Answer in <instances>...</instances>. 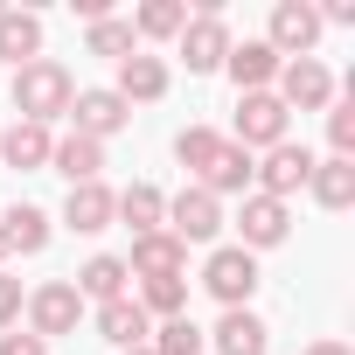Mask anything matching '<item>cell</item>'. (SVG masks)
<instances>
[{
	"label": "cell",
	"instance_id": "1",
	"mask_svg": "<svg viewBox=\"0 0 355 355\" xmlns=\"http://www.w3.org/2000/svg\"><path fill=\"white\" fill-rule=\"evenodd\" d=\"M8 98H15V112H21L28 125H49V119L70 112L77 84H70V70H63L56 56H35V63H21V70L8 77Z\"/></svg>",
	"mask_w": 355,
	"mask_h": 355
},
{
	"label": "cell",
	"instance_id": "2",
	"mask_svg": "<svg viewBox=\"0 0 355 355\" xmlns=\"http://www.w3.org/2000/svg\"><path fill=\"white\" fill-rule=\"evenodd\" d=\"M182 42V63H189V77H209V70H223V56H230V21H223V0H202V8L189 15V28L174 35Z\"/></svg>",
	"mask_w": 355,
	"mask_h": 355
},
{
	"label": "cell",
	"instance_id": "3",
	"mask_svg": "<svg viewBox=\"0 0 355 355\" xmlns=\"http://www.w3.org/2000/svg\"><path fill=\"white\" fill-rule=\"evenodd\" d=\"M21 313H28V334H35V341H56V334H77L84 300H77L70 279H42V286L21 300Z\"/></svg>",
	"mask_w": 355,
	"mask_h": 355
},
{
	"label": "cell",
	"instance_id": "4",
	"mask_svg": "<svg viewBox=\"0 0 355 355\" xmlns=\"http://www.w3.org/2000/svg\"><path fill=\"white\" fill-rule=\"evenodd\" d=\"M272 98L286 112H327L334 105V77H327L320 56H293V63H279V91Z\"/></svg>",
	"mask_w": 355,
	"mask_h": 355
},
{
	"label": "cell",
	"instance_id": "5",
	"mask_svg": "<svg viewBox=\"0 0 355 355\" xmlns=\"http://www.w3.org/2000/svg\"><path fill=\"white\" fill-rule=\"evenodd\" d=\"M202 286H209V293L223 300V313H230V306H244V300L258 293V258H251L244 244H223V251H209Z\"/></svg>",
	"mask_w": 355,
	"mask_h": 355
},
{
	"label": "cell",
	"instance_id": "6",
	"mask_svg": "<svg viewBox=\"0 0 355 355\" xmlns=\"http://www.w3.org/2000/svg\"><path fill=\"white\" fill-rule=\"evenodd\" d=\"M286 119H293V112H286L272 91H244L230 125H237V146H244V153H251V146H265V153H272V146L286 139Z\"/></svg>",
	"mask_w": 355,
	"mask_h": 355
},
{
	"label": "cell",
	"instance_id": "7",
	"mask_svg": "<svg viewBox=\"0 0 355 355\" xmlns=\"http://www.w3.org/2000/svg\"><path fill=\"white\" fill-rule=\"evenodd\" d=\"M223 230V202L209 189H182L167 202V237H182V244H209Z\"/></svg>",
	"mask_w": 355,
	"mask_h": 355
},
{
	"label": "cell",
	"instance_id": "8",
	"mask_svg": "<svg viewBox=\"0 0 355 355\" xmlns=\"http://www.w3.org/2000/svg\"><path fill=\"white\" fill-rule=\"evenodd\" d=\"M306 174H313V153H306V146H293V139H279V146L265 153V167H251V182H258V196L286 202L293 189H306Z\"/></svg>",
	"mask_w": 355,
	"mask_h": 355
},
{
	"label": "cell",
	"instance_id": "9",
	"mask_svg": "<svg viewBox=\"0 0 355 355\" xmlns=\"http://www.w3.org/2000/svg\"><path fill=\"white\" fill-rule=\"evenodd\" d=\"M265 42L279 49V63H286V56H313V42H320V8H306V0H279Z\"/></svg>",
	"mask_w": 355,
	"mask_h": 355
},
{
	"label": "cell",
	"instance_id": "10",
	"mask_svg": "<svg viewBox=\"0 0 355 355\" xmlns=\"http://www.w3.org/2000/svg\"><path fill=\"white\" fill-rule=\"evenodd\" d=\"M70 112H77V132H84V139H98V146H105L112 132H125V125H132V105H125L119 91H77V98H70Z\"/></svg>",
	"mask_w": 355,
	"mask_h": 355
},
{
	"label": "cell",
	"instance_id": "11",
	"mask_svg": "<svg viewBox=\"0 0 355 355\" xmlns=\"http://www.w3.org/2000/svg\"><path fill=\"white\" fill-rule=\"evenodd\" d=\"M125 272H132V279H182V272H189V244H182V237H167V230L132 237Z\"/></svg>",
	"mask_w": 355,
	"mask_h": 355
},
{
	"label": "cell",
	"instance_id": "12",
	"mask_svg": "<svg viewBox=\"0 0 355 355\" xmlns=\"http://www.w3.org/2000/svg\"><path fill=\"white\" fill-rule=\"evenodd\" d=\"M237 230H244V251H279L286 230H293V216H286V202H272V196H244Z\"/></svg>",
	"mask_w": 355,
	"mask_h": 355
},
{
	"label": "cell",
	"instance_id": "13",
	"mask_svg": "<svg viewBox=\"0 0 355 355\" xmlns=\"http://www.w3.org/2000/svg\"><path fill=\"white\" fill-rule=\"evenodd\" d=\"M209 341H216V355H272V327H265L251 306H230V313L209 327Z\"/></svg>",
	"mask_w": 355,
	"mask_h": 355
},
{
	"label": "cell",
	"instance_id": "14",
	"mask_svg": "<svg viewBox=\"0 0 355 355\" xmlns=\"http://www.w3.org/2000/svg\"><path fill=\"white\" fill-rule=\"evenodd\" d=\"M251 167H258V160H251V153H244L237 139H223V146H216V153L202 160V174H196V189H209V196L223 202V196L251 189Z\"/></svg>",
	"mask_w": 355,
	"mask_h": 355
},
{
	"label": "cell",
	"instance_id": "15",
	"mask_svg": "<svg viewBox=\"0 0 355 355\" xmlns=\"http://www.w3.org/2000/svg\"><path fill=\"white\" fill-rule=\"evenodd\" d=\"M35 56H42V15H28V8H0V63L21 70V63H35Z\"/></svg>",
	"mask_w": 355,
	"mask_h": 355
},
{
	"label": "cell",
	"instance_id": "16",
	"mask_svg": "<svg viewBox=\"0 0 355 355\" xmlns=\"http://www.w3.org/2000/svg\"><path fill=\"white\" fill-rule=\"evenodd\" d=\"M167 84H174V77H167V63H160V56H125L112 91H119L125 105H160V98H167Z\"/></svg>",
	"mask_w": 355,
	"mask_h": 355
},
{
	"label": "cell",
	"instance_id": "17",
	"mask_svg": "<svg viewBox=\"0 0 355 355\" xmlns=\"http://www.w3.org/2000/svg\"><path fill=\"white\" fill-rule=\"evenodd\" d=\"M63 230H77V237H98V230H112V189H105V182H84V189H70V196H63Z\"/></svg>",
	"mask_w": 355,
	"mask_h": 355
},
{
	"label": "cell",
	"instance_id": "18",
	"mask_svg": "<svg viewBox=\"0 0 355 355\" xmlns=\"http://www.w3.org/2000/svg\"><path fill=\"white\" fill-rule=\"evenodd\" d=\"M112 216H119L132 237H153V230L167 223V196H160L153 182H132L125 196H112Z\"/></svg>",
	"mask_w": 355,
	"mask_h": 355
},
{
	"label": "cell",
	"instance_id": "19",
	"mask_svg": "<svg viewBox=\"0 0 355 355\" xmlns=\"http://www.w3.org/2000/svg\"><path fill=\"white\" fill-rule=\"evenodd\" d=\"M49 167L63 174L70 189H84V182H98V167H105V146H98V139H84V132H70V139H56V146H49Z\"/></svg>",
	"mask_w": 355,
	"mask_h": 355
},
{
	"label": "cell",
	"instance_id": "20",
	"mask_svg": "<svg viewBox=\"0 0 355 355\" xmlns=\"http://www.w3.org/2000/svg\"><path fill=\"white\" fill-rule=\"evenodd\" d=\"M223 70L237 77V91H265V84L279 77V49H272V42H230Z\"/></svg>",
	"mask_w": 355,
	"mask_h": 355
},
{
	"label": "cell",
	"instance_id": "21",
	"mask_svg": "<svg viewBox=\"0 0 355 355\" xmlns=\"http://www.w3.org/2000/svg\"><path fill=\"white\" fill-rule=\"evenodd\" d=\"M146 313H139V300H105L98 306V341H112V348H146Z\"/></svg>",
	"mask_w": 355,
	"mask_h": 355
},
{
	"label": "cell",
	"instance_id": "22",
	"mask_svg": "<svg viewBox=\"0 0 355 355\" xmlns=\"http://www.w3.org/2000/svg\"><path fill=\"white\" fill-rule=\"evenodd\" d=\"M49 146H56V139H49V125H28V119H21L15 132H0V160H8L15 174H35V167H49Z\"/></svg>",
	"mask_w": 355,
	"mask_h": 355
},
{
	"label": "cell",
	"instance_id": "23",
	"mask_svg": "<svg viewBox=\"0 0 355 355\" xmlns=\"http://www.w3.org/2000/svg\"><path fill=\"white\" fill-rule=\"evenodd\" d=\"M0 237H8V251H21V258L49 251V209H35V202H15L8 216H0Z\"/></svg>",
	"mask_w": 355,
	"mask_h": 355
},
{
	"label": "cell",
	"instance_id": "24",
	"mask_svg": "<svg viewBox=\"0 0 355 355\" xmlns=\"http://www.w3.org/2000/svg\"><path fill=\"white\" fill-rule=\"evenodd\" d=\"M125 279H132V272H125V258L98 251V258H91L70 286H77V300H98V306H105V300H125Z\"/></svg>",
	"mask_w": 355,
	"mask_h": 355
},
{
	"label": "cell",
	"instance_id": "25",
	"mask_svg": "<svg viewBox=\"0 0 355 355\" xmlns=\"http://www.w3.org/2000/svg\"><path fill=\"white\" fill-rule=\"evenodd\" d=\"M306 189H313V202L320 209H348L355 202V160H313V174H306Z\"/></svg>",
	"mask_w": 355,
	"mask_h": 355
},
{
	"label": "cell",
	"instance_id": "26",
	"mask_svg": "<svg viewBox=\"0 0 355 355\" xmlns=\"http://www.w3.org/2000/svg\"><path fill=\"white\" fill-rule=\"evenodd\" d=\"M84 56H112V63L139 56V35H132V21H119V15L91 21V28H84Z\"/></svg>",
	"mask_w": 355,
	"mask_h": 355
},
{
	"label": "cell",
	"instance_id": "27",
	"mask_svg": "<svg viewBox=\"0 0 355 355\" xmlns=\"http://www.w3.org/2000/svg\"><path fill=\"white\" fill-rule=\"evenodd\" d=\"M182 28H189V0H146V8L132 15V35H153V42L182 35Z\"/></svg>",
	"mask_w": 355,
	"mask_h": 355
},
{
	"label": "cell",
	"instance_id": "28",
	"mask_svg": "<svg viewBox=\"0 0 355 355\" xmlns=\"http://www.w3.org/2000/svg\"><path fill=\"white\" fill-rule=\"evenodd\" d=\"M202 341H209V334H202L189 313H174V320L160 327V341H146V348H153V355H202Z\"/></svg>",
	"mask_w": 355,
	"mask_h": 355
},
{
	"label": "cell",
	"instance_id": "29",
	"mask_svg": "<svg viewBox=\"0 0 355 355\" xmlns=\"http://www.w3.org/2000/svg\"><path fill=\"white\" fill-rule=\"evenodd\" d=\"M139 313H189V279H146V293H139Z\"/></svg>",
	"mask_w": 355,
	"mask_h": 355
},
{
	"label": "cell",
	"instance_id": "30",
	"mask_svg": "<svg viewBox=\"0 0 355 355\" xmlns=\"http://www.w3.org/2000/svg\"><path fill=\"white\" fill-rule=\"evenodd\" d=\"M223 146V132L216 125H182V132H174V160H182V167H196L202 174V160Z\"/></svg>",
	"mask_w": 355,
	"mask_h": 355
},
{
	"label": "cell",
	"instance_id": "31",
	"mask_svg": "<svg viewBox=\"0 0 355 355\" xmlns=\"http://www.w3.org/2000/svg\"><path fill=\"white\" fill-rule=\"evenodd\" d=\"M327 146H334V160L355 153V105H327Z\"/></svg>",
	"mask_w": 355,
	"mask_h": 355
},
{
	"label": "cell",
	"instance_id": "32",
	"mask_svg": "<svg viewBox=\"0 0 355 355\" xmlns=\"http://www.w3.org/2000/svg\"><path fill=\"white\" fill-rule=\"evenodd\" d=\"M21 320V279H8V272H0V334H8Z\"/></svg>",
	"mask_w": 355,
	"mask_h": 355
},
{
	"label": "cell",
	"instance_id": "33",
	"mask_svg": "<svg viewBox=\"0 0 355 355\" xmlns=\"http://www.w3.org/2000/svg\"><path fill=\"white\" fill-rule=\"evenodd\" d=\"M0 355H49V341H35V334H0Z\"/></svg>",
	"mask_w": 355,
	"mask_h": 355
},
{
	"label": "cell",
	"instance_id": "34",
	"mask_svg": "<svg viewBox=\"0 0 355 355\" xmlns=\"http://www.w3.org/2000/svg\"><path fill=\"white\" fill-rule=\"evenodd\" d=\"M327 21H334V28H355V0H327V15H320V28H327Z\"/></svg>",
	"mask_w": 355,
	"mask_h": 355
},
{
	"label": "cell",
	"instance_id": "35",
	"mask_svg": "<svg viewBox=\"0 0 355 355\" xmlns=\"http://www.w3.org/2000/svg\"><path fill=\"white\" fill-rule=\"evenodd\" d=\"M306 355H348V348H341V341H313Z\"/></svg>",
	"mask_w": 355,
	"mask_h": 355
},
{
	"label": "cell",
	"instance_id": "36",
	"mask_svg": "<svg viewBox=\"0 0 355 355\" xmlns=\"http://www.w3.org/2000/svg\"><path fill=\"white\" fill-rule=\"evenodd\" d=\"M0 265H8V237H0Z\"/></svg>",
	"mask_w": 355,
	"mask_h": 355
},
{
	"label": "cell",
	"instance_id": "37",
	"mask_svg": "<svg viewBox=\"0 0 355 355\" xmlns=\"http://www.w3.org/2000/svg\"><path fill=\"white\" fill-rule=\"evenodd\" d=\"M125 355H153V348H125Z\"/></svg>",
	"mask_w": 355,
	"mask_h": 355
}]
</instances>
